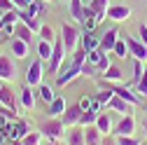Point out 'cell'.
<instances>
[{
	"label": "cell",
	"mask_w": 147,
	"mask_h": 145,
	"mask_svg": "<svg viewBox=\"0 0 147 145\" xmlns=\"http://www.w3.org/2000/svg\"><path fill=\"white\" fill-rule=\"evenodd\" d=\"M40 133L47 140H61L65 138V124L61 122V117H49L40 124Z\"/></svg>",
	"instance_id": "obj_1"
},
{
	"label": "cell",
	"mask_w": 147,
	"mask_h": 145,
	"mask_svg": "<svg viewBox=\"0 0 147 145\" xmlns=\"http://www.w3.org/2000/svg\"><path fill=\"white\" fill-rule=\"evenodd\" d=\"M61 40H63V47L68 54H75L77 45H80V30L77 26H72V24H63L61 28Z\"/></svg>",
	"instance_id": "obj_2"
},
{
	"label": "cell",
	"mask_w": 147,
	"mask_h": 145,
	"mask_svg": "<svg viewBox=\"0 0 147 145\" xmlns=\"http://www.w3.org/2000/svg\"><path fill=\"white\" fill-rule=\"evenodd\" d=\"M65 56H68V51L63 47V40L59 38L56 42H54V51H51V59H49V72L51 75H56V72L61 70V66L65 63Z\"/></svg>",
	"instance_id": "obj_3"
},
{
	"label": "cell",
	"mask_w": 147,
	"mask_h": 145,
	"mask_svg": "<svg viewBox=\"0 0 147 145\" xmlns=\"http://www.w3.org/2000/svg\"><path fill=\"white\" fill-rule=\"evenodd\" d=\"M19 70H16V63L9 54H0V80L3 82H14Z\"/></svg>",
	"instance_id": "obj_4"
},
{
	"label": "cell",
	"mask_w": 147,
	"mask_h": 145,
	"mask_svg": "<svg viewBox=\"0 0 147 145\" xmlns=\"http://www.w3.org/2000/svg\"><path fill=\"white\" fill-rule=\"evenodd\" d=\"M42 75H45V70H42V59H35L28 70H26V84L28 87H40L42 84Z\"/></svg>",
	"instance_id": "obj_5"
},
{
	"label": "cell",
	"mask_w": 147,
	"mask_h": 145,
	"mask_svg": "<svg viewBox=\"0 0 147 145\" xmlns=\"http://www.w3.org/2000/svg\"><path fill=\"white\" fill-rule=\"evenodd\" d=\"M124 40H126V45H128V51H131V56H136L138 61H147V45L145 42H140L138 38H131V35H124Z\"/></svg>",
	"instance_id": "obj_6"
},
{
	"label": "cell",
	"mask_w": 147,
	"mask_h": 145,
	"mask_svg": "<svg viewBox=\"0 0 147 145\" xmlns=\"http://www.w3.org/2000/svg\"><path fill=\"white\" fill-rule=\"evenodd\" d=\"M82 115H84L82 105H68V108H65V112L61 115V122L65 124V129H68V126H77L80 119H82Z\"/></svg>",
	"instance_id": "obj_7"
},
{
	"label": "cell",
	"mask_w": 147,
	"mask_h": 145,
	"mask_svg": "<svg viewBox=\"0 0 147 145\" xmlns=\"http://www.w3.org/2000/svg\"><path fill=\"white\" fill-rule=\"evenodd\" d=\"M65 145H86V138H84V126H68L65 131Z\"/></svg>",
	"instance_id": "obj_8"
},
{
	"label": "cell",
	"mask_w": 147,
	"mask_h": 145,
	"mask_svg": "<svg viewBox=\"0 0 147 145\" xmlns=\"http://www.w3.org/2000/svg\"><path fill=\"white\" fill-rule=\"evenodd\" d=\"M133 131H136V117L133 115H121V122L117 124L115 133L117 136H133Z\"/></svg>",
	"instance_id": "obj_9"
},
{
	"label": "cell",
	"mask_w": 147,
	"mask_h": 145,
	"mask_svg": "<svg viewBox=\"0 0 147 145\" xmlns=\"http://www.w3.org/2000/svg\"><path fill=\"white\" fill-rule=\"evenodd\" d=\"M117 40H119V30L117 28H110L105 35H103V38H100V51L103 54H107V51H112L115 49V45H117Z\"/></svg>",
	"instance_id": "obj_10"
},
{
	"label": "cell",
	"mask_w": 147,
	"mask_h": 145,
	"mask_svg": "<svg viewBox=\"0 0 147 145\" xmlns=\"http://www.w3.org/2000/svg\"><path fill=\"white\" fill-rule=\"evenodd\" d=\"M107 108H110V110H117V112H121V115H133V108L136 105H131V103H128V101H124L121 96H112V101H110L107 103Z\"/></svg>",
	"instance_id": "obj_11"
},
{
	"label": "cell",
	"mask_w": 147,
	"mask_h": 145,
	"mask_svg": "<svg viewBox=\"0 0 147 145\" xmlns=\"http://www.w3.org/2000/svg\"><path fill=\"white\" fill-rule=\"evenodd\" d=\"M128 16H131V7H126V5H110V9H107V19H112V21H126Z\"/></svg>",
	"instance_id": "obj_12"
},
{
	"label": "cell",
	"mask_w": 147,
	"mask_h": 145,
	"mask_svg": "<svg viewBox=\"0 0 147 145\" xmlns=\"http://www.w3.org/2000/svg\"><path fill=\"white\" fill-rule=\"evenodd\" d=\"M0 103H3V108H9V110H14L19 115V110H16V98H14L12 89L7 84H0Z\"/></svg>",
	"instance_id": "obj_13"
},
{
	"label": "cell",
	"mask_w": 147,
	"mask_h": 145,
	"mask_svg": "<svg viewBox=\"0 0 147 145\" xmlns=\"http://www.w3.org/2000/svg\"><path fill=\"white\" fill-rule=\"evenodd\" d=\"M84 138H86V145H103V133H100V129L96 124H89V126H84Z\"/></svg>",
	"instance_id": "obj_14"
},
{
	"label": "cell",
	"mask_w": 147,
	"mask_h": 145,
	"mask_svg": "<svg viewBox=\"0 0 147 145\" xmlns=\"http://www.w3.org/2000/svg\"><path fill=\"white\" fill-rule=\"evenodd\" d=\"M19 101H21V108L24 110H33L35 108V91H33V87H24L21 91H19Z\"/></svg>",
	"instance_id": "obj_15"
},
{
	"label": "cell",
	"mask_w": 147,
	"mask_h": 145,
	"mask_svg": "<svg viewBox=\"0 0 147 145\" xmlns=\"http://www.w3.org/2000/svg\"><path fill=\"white\" fill-rule=\"evenodd\" d=\"M89 7L94 9L96 19L103 21L105 16H107V9H110V0H89Z\"/></svg>",
	"instance_id": "obj_16"
},
{
	"label": "cell",
	"mask_w": 147,
	"mask_h": 145,
	"mask_svg": "<svg viewBox=\"0 0 147 145\" xmlns=\"http://www.w3.org/2000/svg\"><path fill=\"white\" fill-rule=\"evenodd\" d=\"M77 75H82V68L80 66H72V63H68V70L63 72V75H59V87H65L68 82H72V80H75Z\"/></svg>",
	"instance_id": "obj_17"
},
{
	"label": "cell",
	"mask_w": 147,
	"mask_h": 145,
	"mask_svg": "<svg viewBox=\"0 0 147 145\" xmlns=\"http://www.w3.org/2000/svg\"><path fill=\"white\" fill-rule=\"evenodd\" d=\"M28 49H30V45H26L19 38H12V56L14 59H26L28 56Z\"/></svg>",
	"instance_id": "obj_18"
},
{
	"label": "cell",
	"mask_w": 147,
	"mask_h": 145,
	"mask_svg": "<svg viewBox=\"0 0 147 145\" xmlns=\"http://www.w3.org/2000/svg\"><path fill=\"white\" fill-rule=\"evenodd\" d=\"M112 91H115L117 96H121L124 101H128L131 105H140V103H142V98H140V96H136V94L131 91V89H126V87H115Z\"/></svg>",
	"instance_id": "obj_19"
},
{
	"label": "cell",
	"mask_w": 147,
	"mask_h": 145,
	"mask_svg": "<svg viewBox=\"0 0 147 145\" xmlns=\"http://www.w3.org/2000/svg\"><path fill=\"white\" fill-rule=\"evenodd\" d=\"M47 112H49V117H61V115L65 112V101L56 96V98L47 105Z\"/></svg>",
	"instance_id": "obj_20"
},
{
	"label": "cell",
	"mask_w": 147,
	"mask_h": 145,
	"mask_svg": "<svg viewBox=\"0 0 147 145\" xmlns=\"http://www.w3.org/2000/svg\"><path fill=\"white\" fill-rule=\"evenodd\" d=\"M33 35H35V33H33V30H30V28H28V26H26L24 21H21V24H16L14 38H19V40H24L26 45H30V42H33Z\"/></svg>",
	"instance_id": "obj_21"
},
{
	"label": "cell",
	"mask_w": 147,
	"mask_h": 145,
	"mask_svg": "<svg viewBox=\"0 0 147 145\" xmlns=\"http://www.w3.org/2000/svg\"><path fill=\"white\" fill-rule=\"evenodd\" d=\"M96 126L100 129L103 136H110V133H112V119H110V115L107 112H100L98 119H96Z\"/></svg>",
	"instance_id": "obj_22"
},
{
	"label": "cell",
	"mask_w": 147,
	"mask_h": 145,
	"mask_svg": "<svg viewBox=\"0 0 147 145\" xmlns=\"http://www.w3.org/2000/svg\"><path fill=\"white\" fill-rule=\"evenodd\" d=\"M21 21H24L33 33H40V28H42V24L38 21V16H33L30 12H24V14H21Z\"/></svg>",
	"instance_id": "obj_23"
},
{
	"label": "cell",
	"mask_w": 147,
	"mask_h": 145,
	"mask_svg": "<svg viewBox=\"0 0 147 145\" xmlns=\"http://www.w3.org/2000/svg\"><path fill=\"white\" fill-rule=\"evenodd\" d=\"M103 77H105L107 82H121V80H124V72H121V68H117V66H110V68L103 72Z\"/></svg>",
	"instance_id": "obj_24"
},
{
	"label": "cell",
	"mask_w": 147,
	"mask_h": 145,
	"mask_svg": "<svg viewBox=\"0 0 147 145\" xmlns=\"http://www.w3.org/2000/svg\"><path fill=\"white\" fill-rule=\"evenodd\" d=\"M51 51H54V42L40 40V45H38V54H40L42 61H49V59H51Z\"/></svg>",
	"instance_id": "obj_25"
},
{
	"label": "cell",
	"mask_w": 147,
	"mask_h": 145,
	"mask_svg": "<svg viewBox=\"0 0 147 145\" xmlns=\"http://www.w3.org/2000/svg\"><path fill=\"white\" fill-rule=\"evenodd\" d=\"M40 140H42V133H40V131H28L19 143H21V145H40Z\"/></svg>",
	"instance_id": "obj_26"
},
{
	"label": "cell",
	"mask_w": 147,
	"mask_h": 145,
	"mask_svg": "<svg viewBox=\"0 0 147 145\" xmlns=\"http://www.w3.org/2000/svg\"><path fill=\"white\" fill-rule=\"evenodd\" d=\"M98 110L94 108V110H86L84 115H82V119H80V126H89V124H96V119H98Z\"/></svg>",
	"instance_id": "obj_27"
},
{
	"label": "cell",
	"mask_w": 147,
	"mask_h": 145,
	"mask_svg": "<svg viewBox=\"0 0 147 145\" xmlns=\"http://www.w3.org/2000/svg\"><path fill=\"white\" fill-rule=\"evenodd\" d=\"M112 51L117 54L119 59H126L128 54H131V51H128V45H126V40H124V38H119V40H117V45H115V49H112Z\"/></svg>",
	"instance_id": "obj_28"
},
{
	"label": "cell",
	"mask_w": 147,
	"mask_h": 145,
	"mask_svg": "<svg viewBox=\"0 0 147 145\" xmlns=\"http://www.w3.org/2000/svg\"><path fill=\"white\" fill-rule=\"evenodd\" d=\"M98 47H100V42L94 38V35H86V38L82 40V49H84L86 54H89V51H94V49H98Z\"/></svg>",
	"instance_id": "obj_29"
},
{
	"label": "cell",
	"mask_w": 147,
	"mask_h": 145,
	"mask_svg": "<svg viewBox=\"0 0 147 145\" xmlns=\"http://www.w3.org/2000/svg\"><path fill=\"white\" fill-rule=\"evenodd\" d=\"M40 98L49 105L54 98H56V96H54V89H51V87H47V84H40Z\"/></svg>",
	"instance_id": "obj_30"
},
{
	"label": "cell",
	"mask_w": 147,
	"mask_h": 145,
	"mask_svg": "<svg viewBox=\"0 0 147 145\" xmlns=\"http://www.w3.org/2000/svg\"><path fill=\"white\" fill-rule=\"evenodd\" d=\"M40 40L56 42V38H54V28H51V26H42V28H40Z\"/></svg>",
	"instance_id": "obj_31"
},
{
	"label": "cell",
	"mask_w": 147,
	"mask_h": 145,
	"mask_svg": "<svg viewBox=\"0 0 147 145\" xmlns=\"http://www.w3.org/2000/svg\"><path fill=\"white\" fill-rule=\"evenodd\" d=\"M100 59H103V51H100V49H94V51H89V54H86V63H91L94 68L98 66Z\"/></svg>",
	"instance_id": "obj_32"
},
{
	"label": "cell",
	"mask_w": 147,
	"mask_h": 145,
	"mask_svg": "<svg viewBox=\"0 0 147 145\" xmlns=\"http://www.w3.org/2000/svg\"><path fill=\"white\" fill-rule=\"evenodd\" d=\"M138 94H140V98H147V70L142 72V77L138 80Z\"/></svg>",
	"instance_id": "obj_33"
},
{
	"label": "cell",
	"mask_w": 147,
	"mask_h": 145,
	"mask_svg": "<svg viewBox=\"0 0 147 145\" xmlns=\"http://www.w3.org/2000/svg\"><path fill=\"white\" fill-rule=\"evenodd\" d=\"M117 145H140L136 136H117Z\"/></svg>",
	"instance_id": "obj_34"
},
{
	"label": "cell",
	"mask_w": 147,
	"mask_h": 145,
	"mask_svg": "<svg viewBox=\"0 0 147 145\" xmlns=\"http://www.w3.org/2000/svg\"><path fill=\"white\" fill-rule=\"evenodd\" d=\"M110 66H112V63H110V56H107V54H103V59L98 61V66H96V70H98V72H105V70H107Z\"/></svg>",
	"instance_id": "obj_35"
},
{
	"label": "cell",
	"mask_w": 147,
	"mask_h": 145,
	"mask_svg": "<svg viewBox=\"0 0 147 145\" xmlns=\"http://www.w3.org/2000/svg\"><path fill=\"white\" fill-rule=\"evenodd\" d=\"M112 96H115V91H112V89H107V91H103V94H98V101L107 105L110 101H112Z\"/></svg>",
	"instance_id": "obj_36"
},
{
	"label": "cell",
	"mask_w": 147,
	"mask_h": 145,
	"mask_svg": "<svg viewBox=\"0 0 147 145\" xmlns=\"http://www.w3.org/2000/svg\"><path fill=\"white\" fill-rule=\"evenodd\" d=\"M14 9V3H12V0H0V12H12Z\"/></svg>",
	"instance_id": "obj_37"
},
{
	"label": "cell",
	"mask_w": 147,
	"mask_h": 145,
	"mask_svg": "<svg viewBox=\"0 0 147 145\" xmlns=\"http://www.w3.org/2000/svg\"><path fill=\"white\" fill-rule=\"evenodd\" d=\"M12 3H14V7H21V9H28L33 3H35V0H12Z\"/></svg>",
	"instance_id": "obj_38"
},
{
	"label": "cell",
	"mask_w": 147,
	"mask_h": 145,
	"mask_svg": "<svg viewBox=\"0 0 147 145\" xmlns=\"http://www.w3.org/2000/svg\"><path fill=\"white\" fill-rule=\"evenodd\" d=\"M133 70H136V75H133V77H136V80H140V77H142V72H145V68H142V61H138V59H136V66H133Z\"/></svg>",
	"instance_id": "obj_39"
},
{
	"label": "cell",
	"mask_w": 147,
	"mask_h": 145,
	"mask_svg": "<svg viewBox=\"0 0 147 145\" xmlns=\"http://www.w3.org/2000/svg\"><path fill=\"white\" fill-rule=\"evenodd\" d=\"M138 33H140V42H145V45H147V24H140Z\"/></svg>",
	"instance_id": "obj_40"
},
{
	"label": "cell",
	"mask_w": 147,
	"mask_h": 145,
	"mask_svg": "<svg viewBox=\"0 0 147 145\" xmlns=\"http://www.w3.org/2000/svg\"><path fill=\"white\" fill-rule=\"evenodd\" d=\"M103 145H117V138H112V136H105V138H103Z\"/></svg>",
	"instance_id": "obj_41"
},
{
	"label": "cell",
	"mask_w": 147,
	"mask_h": 145,
	"mask_svg": "<svg viewBox=\"0 0 147 145\" xmlns=\"http://www.w3.org/2000/svg\"><path fill=\"white\" fill-rule=\"evenodd\" d=\"M80 105H82V110L86 112L89 108H91V101H89V98H82V101H80Z\"/></svg>",
	"instance_id": "obj_42"
},
{
	"label": "cell",
	"mask_w": 147,
	"mask_h": 145,
	"mask_svg": "<svg viewBox=\"0 0 147 145\" xmlns=\"http://www.w3.org/2000/svg\"><path fill=\"white\" fill-rule=\"evenodd\" d=\"M47 145H65L63 140H47Z\"/></svg>",
	"instance_id": "obj_43"
},
{
	"label": "cell",
	"mask_w": 147,
	"mask_h": 145,
	"mask_svg": "<svg viewBox=\"0 0 147 145\" xmlns=\"http://www.w3.org/2000/svg\"><path fill=\"white\" fill-rule=\"evenodd\" d=\"M5 40H7V33L3 30V33H0V42H5Z\"/></svg>",
	"instance_id": "obj_44"
},
{
	"label": "cell",
	"mask_w": 147,
	"mask_h": 145,
	"mask_svg": "<svg viewBox=\"0 0 147 145\" xmlns=\"http://www.w3.org/2000/svg\"><path fill=\"white\" fill-rule=\"evenodd\" d=\"M145 136H147V119H145Z\"/></svg>",
	"instance_id": "obj_45"
},
{
	"label": "cell",
	"mask_w": 147,
	"mask_h": 145,
	"mask_svg": "<svg viewBox=\"0 0 147 145\" xmlns=\"http://www.w3.org/2000/svg\"><path fill=\"white\" fill-rule=\"evenodd\" d=\"M0 26H3V12H0Z\"/></svg>",
	"instance_id": "obj_46"
},
{
	"label": "cell",
	"mask_w": 147,
	"mask_h": 145,
	"mask_svg": "<svg viewBox=\"0 0 147 145\" xmlns=\"http://www.w3.org/2000/svg\"><path fill=\"white\" fill-rule=\"evenodd\" d=\"M3 145H14V143H12V140H9V143H3Z\"/></svg>",
	"instance_id": "obj_47"
},
{
	"label": "cell",
	"mask_w": 147,
	"mask_h": 145,
	"mask_svg": "<svg viewBox=\"0 0 147 145\" xmlns=\"http://www.w3.org/2000/svg\"><path fill=\"white\" fill-rule=\"evenodd\" d=\"M63 3H70V0H63Z\"/></svg>",
	"instance_id": "obj_48"
}]
</instances>
